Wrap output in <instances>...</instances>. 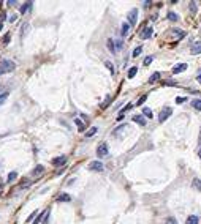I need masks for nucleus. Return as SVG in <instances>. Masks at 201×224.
<instances>
[{"label":"nucleus","mask_w":201,"mask_h":224,"mask_svg":"<svg viewBox=\"0 0 201 224\" xmlns=\"http://www.w3.org/2000/svg\"><path fill=\"white\" fill-rule=\"evenodd\" d=\"M14 68H16V63L13 62V60H10V59H5V60L0 62V74L11 73V71H14Z\"/></svg>","instance_id":"f257e3e1"},{"label":"nucleus","mask_w":201,"mask_h":224,"mask_svg":"<svg viewBox=\"0 0 201 224\" xmlns=\"http://www.w3.org/2000/svg\"><path fill=\"white\" fill-rule=\"evenodd\" d=\"M109 153V148H108V144H100L97 147V156L98 158H103V156H108Z\"/></svg>","instance_id":"f03ea898"},{"label":"nucleus","mask_w":201,"mask_h":224,"mask_svg":"<svg viewBox=\"0 0 201 224\" xmlns=\"http://www.w3.org/2000/svg\"><path fill=\"white\" fill-rule=\"evenodd\" d=\"M171 114H173V109L171 108H163L162 111H160V114H158V122L163 123L169 115H171Z\"/></svg>","instance_id":"7ed1b4c3"},{"label":"nucleus","mask_w":201,"mask_h":224,"mask_svg":"<svg viewBox=\"0 0 201 224\" xmlns=\"http://www.w3.org/2000/svg\"><path fill=\"white\" fill-rule=\"evenodd\" d=\"M136 19H138V10L132 8V10H130V13H128V22H127V24H128V25H135Z\"/></svg>","instance_id":"20e7f679"},{"label":"nucleus","mask_w":201,"mask_h":224,"mask_svg":"<svg viewBox=\"0 0 201 224\" xmlns=\"http://www.w3.org/2000/svg\"><path fill=\"white\" fill-rule=\"evenodd\" d=\"M89 169L90 170H95V172H102V170L105 169V166H103L102 161H92L89 164Z\"/></svg>","instance_id":"39448f33"},{"label":"nucleus","mask_w":201,"mask_h":224,"mask_svg":"<svg viewBox=\"0 0 201 224\" xmlns=\"http://www.w3.org/2000/svg\"><path fill=\"white\" fill-rule=\"evenodd\" d=\"M152 33H154V29L152 27H146L141 33H139V36H141V39H147V38H150V36H152Z\"/></svg>","instance_id":"423d86ee"},{"label":"nucleus","mask_w":201,"mask_h":224,"mask_svg":"<svg viewBox=\"0 0 201 224\" xmlns=\"http://www.w3.org/2000/svg\"><path fill=\"white\" fill-rule=\"evenodd\" d=\"M185 69H187V63H177L173 68V74H179V73L185 71Z\"/></svg>","instance_id":"0eeeda50"},{"label":"nucleus","mask_w":201,"mask_h":224,"mask_svg":"<svg viewBox=\"0 0 201 224\" xmlns=\"http://www.w3.org/2000/svg\"><path fill=\"white\" fill-rule=\"evenodd\" d=\"M132 120L135 123H138V125H141V126H146V118H144L143 115H133Z\"/></svg>","instance_id":"6e6552de"},{"label":"nucleus","mask_w":201,"mask_h":224,"mask_svg":"<svg viewBox=\"0 0 201 224\" xmlns=\"http://www.w3.org/2000/svg\"><path fill=\"white\" fill-rule=\"evenodd\" d=\"M192 54H193V55H198V54H201V41L193 43V46H192Z\"/></svg>","instance_id":"1a4fd4ad"},{"label":"nucleus","mask_w":201,"mask_h":224,"mask_svg":"<svg viewBox=\"0 0 201 224\" xmlns=\"http://www.w3.org/2000/svg\"><path fill=\"white\" fill-rule=\"evenodd\" d=\"M67 163V156H59V158H54L52 159V164L54 166H62Z\"/></svg>","instance_id":"9d476101"},{"label":"nucleus","mask_w":201,"mask_h":224,"mask_svg":"<svg viewBox=\"0 0 201 224\" xmlns=\"http://www.w3.org/2000/svg\"><path fill=\"white\" fill-rule=\"evenodd\" d=\"M32 5H33V2H25V3H22V6H21V14H24V13H27L30 8H32Z\"/></svg>","instance_id":"9b49d317"},{"label":"nucleus","mask_w":201,"mask_h":224,"mask_svg":"<svg viewBox=\"0 0 201 224\" xmlns=\"http://www.w3.org/2000/svg\"><path fill=\"white\" fill-rule=\"evenodd\" d=\"M70 200H71V197L67 193H62L60 196H57V202H70Z\"/></svg>","instance_id":"f8f14e48"},{"label":"nucleus","mask_w":201,"mask_h":224,"mask_svg":"<svg viewBox=\"0 0 201 224\" xmlns=\"http://www.w3.org/2000/svg\"><path fill=\"white\" fill-rule=\"evenodd\" d=\"M185 224H200V218L198 216H189V218H187V221H185Z\"/></svg>","instance_id":"ddd939ff"},{"label":"nucleus","mask_w":201,"mask_h":224,"mask_svg":"<svg viewBox=\"0 0 201 224\" xmlns=\"http://www.w3.org/2000/svg\"><path fill=\"white\" fill-rule=\"evenodd\" d=\"M128 30H130V25L127 24V22H123V24H122V30H120V35L127 36V35H128Z\"/></svg>","instance_id":"4468645a"},{"label":"nucleus","mask_w":201,"mask_h":224,"mask_svg":"<svg viewBox=\"0 0 201 224\" xmlns=\"http://www.w3.org/2000/svg\"><path fill=\"white\" fill-rule=\"evenodd\" d=\"M136 73H138V68H136V66H132V68L128 69V73H127V76H128V79L135 78V76H136Z\"/></svg>","instance_id":"2eb2a0df"},{"label":"nucleus","mask_w":201,"mask_h":224,"mask_svg":"<svg viewBox=\"0 0 201 224\" xmlns=\"http://www.w3.org/2000/svg\"><path fill=\"white\" fill-rule=\"evenodd\" d=\"M158 79H160V73H154V74L149 78V84H155Z\"/></svg>","instance_id":"dca6fc26"},{"label":"nucleus","mask_w":201,"mask_h":224,"mask_svg":"<svg viewBox=\"0 0 201 224\" xmlns=\"http://www.w3.org/2000/svg\"><path fill=\"white\" fill-rule=\"evenodd\" d=\"M45 170V166L43 164H38V166H35V169H33V175H40V174Z\"/></svg>","instance_id":"f3484780"},{"label":"nucleus","mask_w":201,"mask_h":224,"mask_svg":"<svg viewBox=\"0 0 201 224\" xmlns=\"http://www.w3.org/2000/svg\"><path fill=\"white\" fill-rule=\"evenodd\" d=\"M97 131H98V128H97V126H92V128H90V129H89V131H87V133H86V138H92V136H93V134H95V133H97Z\"/></svg>","instance_id":"a211bd4d"},{"label":"nucleus","mask_w":201,"mask_h":224,"mask_svg":"<svg viewBox=\"0 0 201 224\" xmlns=\"http://www.w3.org/2000/svg\"><path fill=\"white\" fill-rule=\"evenodd\" d=\"M48 212H49V210H46V212H41V213H40V215L36 216V219H35V221H33V224H38L40 221H43V218H45V215H46V213H48Z\"/></svg>","instance_id":"6ab92c4d"},{"label":"nucleus","mask_w":201,"mask_h":224,"mask_svg":"<svg viewBox=\"0 0 201 224\" xmlns=\"http://www.w3.org/2000/svg\"><path fill=\"white\" fill-rule=\"evenodd\" d=\"M143 115L147 117V118H152V111L149 108H143Z\"/></svg>","instance_id":"aec40b11"},{"label":"nucleus","mask_w":201,"mask_h":224,"mask_svg":"<svg viewBox=\"0 0 201 224\" xmlns=\"http://www.w3.org/2000/svg\"><path fill=\"white\" fill-rule=\"evenodd\" d=\"M192 106L196 109V111H201V99H193V101H192Z\"/></svg>","instance_id":"412c9836"},{"label":"nucleus","mask_w":201,"mask_h":224,"mask_svg":"<svg viewBox=\"0 0 201 224\" xmlns=\"http://www.w3.org/2000/svg\"><path fill=\"white\" fill-rule=\"evenodd\" d=\"M143 52V46H138V48H135V51H133V54H132V57H139V54Z\"/></svg>","instance_id":"4be33fe9"},{"label":"nucleus","mask_w":201,"mask_h":224,"mask_svg":"<svg viewBox=\"0 0 201 224\" xmlns=\"http://www.w3.org/2000/svg\"><path fill=\"white\" fill-rule=\"evenodd\" d=\"M75 123H76V126L79 128V131H84L86 126H84V123H82L81 120H79V118H75Z\"/></svg>","instance_id":"5701e85b"},{"label":"nucleus","mask_w":201,"mask_h":224,"mask_svg":"<svg viewBox=\"0 0 201 224\" xmlns=\"http://www.w3.org/2000/svg\"><path fill=\"white\" fill-rule=\"evenodd\" d=\"M6 98H8V92H3V93H0V106H2L3 103L6 101Z\"/></svg>","instance_id":"b1692460"},{"label":"nucleus","mask_w":201,"mask_h":224,"mask_svg":"<svg viewBox=\"0 0 201 224\" xmlns=\"http://www.w3.org/2000/svg\"><path fill=\"white\" fill-rule=\"evenodd\" d=\"M105 65H106V68H108L109 71H111V74H114V65H113V63L109 62V60H106V62H105Z\"/></svg>","instance_id":"393cba45"},{"label":"nucleus","mask_w":201,"mask_h":224,"mask_svg":"<svg viewBox=\"0 0 201 224\" xmlns=\"http://www.w3.org/2000/svg\"><path fill=\"white\" fill-rule=\"evenodd\" d=\"M168 19H169V21H173V22H176L179 18H177V14H176V13L169 11V13H168Z\"/></svg>","instance_id":"a878e982"},{"label":"nucleus","mask_w":201,"mask_h":224,"mask_svg":"<svg viewBox=\"0 0 201 224\" xmlns=\"http://www.w3.org/2000/svg\"><path fill=\"white\" fill-rule=\"evenodd\" d=\"M108 49H109V51H111V52H116V48H114V41H113L111 38L108 39Z\"/></svg>","instance_id":"bb28decb"},{"label":"nucleus","mask_w":201,"mask_h":224,"mask_svg":"<svg viewBox=\"0 0 201 224\" xmlns=\"http://www.w3.org/2000/svg\"><path fill=\"white\" fill-rule=\"evenodd\" d=\"M16 178H18V174L16 172H10L8 174V182H14Z\"/></svg>","instance_id":"cd10ccee"},{"label":"nucleus","mask_w":201,"mask_h":224,"mask_svg":"<svg viewBox=\"0 0 201 224\" xmlns=\"http://www.w3.org/2000/svg\"><path fill=\"white\" fill-rule=\"evenodd\" d=\"M152 60H154V57H152V55H149V57H146V59H144V66H147V65H150V63H152Z\"/></svg>","instance_id":"c85d7f7f"},{"label":"nucleus","mask_w":201,"mask_h":224,"mask_svg":"<svg viewBox=\"0 0 201 224\" xmlns=\"http://www.w3.org/2000/svg\"><path fill=\"white\" fill-rule=\"evenodd\" d=\"M10 39H11V35H10V33H6V35L3 36V44H8Z\"/></svg>","instance_id":"c756f323"},{"label":"nucleus","mask_w":201,"mask_h":224,"mask_svg":"<svg viewBox=\"0 0 201 224\" xmlns=\"http://www.w3.org/2000/svg\"><path fill=\"white\" fill-rule=\"evenodd\" d=\"M146 99H147V95H143V96H141V98H139V99H138V103H136V106H141V104H143V103H144V101H146Z\"/></svg>","instance_id":"7c9ffc66"},{"label":"nucleus","mask_w":201,"mask_h":224,"mask_svg":"<svg viewBox=\"0 0 201 224\" xmlns=\"http://www.w3.org/2000/svg\"><path fill=\"white\" fill-rule=\"evenodd\" d=\"M166 224H177V219L173 218V216H169V218L166 219Z\"/></svg>","instance_id":"2f4dec72"},{"label":"nucleus","mask_w":201,"mask_h":224,"mask_svg":"<svg viewBox=\"0 0 201 224\" xmlns=\"http://www.w3.org/2000/svg\"><path fill=\"white\" fill-rule=\"evenodd\" d=\"M114 43H116V44H114L116 51H120V49H122V41L119 39V41H114Z\"/></svg>","instance_id":"473e14b6"},{"label":"nucleus","mask_w":201,"mask_h":224,"mask_svg":"<svg viewBox=\"0 0 201 224\" xmlns=\"http://www.w3.org/2000/svg\"><path fill=\"white\" fill-rule=\"evenodd\" d=\"M200 182H201L200 178H195V180H193V185H195L198 189H201V183H200Z\"/></svg>","instance_id":"72a5a7b5"},{"label":"nucleus","mask_w":201,"mask_h":224,"mask_svg":"<svg viewBox=\"0 0 201 224\" xmlns=\"http://www.w3.org/2000/svg\"><path fill=\"white\" fill-rule=\"evenodd\" d=\"M176 103H177V104H180V103H185V98H184V96H177V98H176Z\"/></svg>","instance_id":"f704fd0d"},{"label":"nucleus","mask_w":201,"mask_h":224,"mask_svg":"<svg viewBox=\"0 0 201 224\" xmlns=\"http://www.w3.org/2000/svg\"><path fill=\"white\" fill-rule=\"evenodd\" d=\"M190 10H192L193 13L196 11V5H195V3H190Z\"/></svg>","instance_id":"c9c22d12"},{"label":"nucleus","mask_w":201,"mask_h":224,"mask_svg":"<svg viewBox=\"0 0 201 224\" xmlns=\"http://www.w3.org/2000/svg\"><path fill=\"white\" fill-rule=\"evenodd\" d=\"M196 81H198V82H200V84H201V74L198 76V78H196Z\"/></svg>","instance_id":"e433bc0d"},{"label":"nucleus","mask_w":201,"mask_h":224,"mask_svg":"<svg viewBox=\"0 0 201 224\" xmlns=\"http://www.w3.org/2000/svg\"><path fill=\"white\" fill-rule=\"evenodd\" d=\"M198 156H200V159H201V148H200V152H198Z\"/></svg>","instance_id":"4c0bfd02"},{"label":"nucleus","mask_w":201,"mask_h":224,"mask_svg":"<svg viewBox=\"0 0 201 224\" xmlns=\"http://www.w3.org/2000/svg\"><path fill=\"white\" fill-rule=\"evenodd\" d=\"M0 30H2V24H0Z\"/></svg>","instance_id":"58836bf2"}]
</instances>
